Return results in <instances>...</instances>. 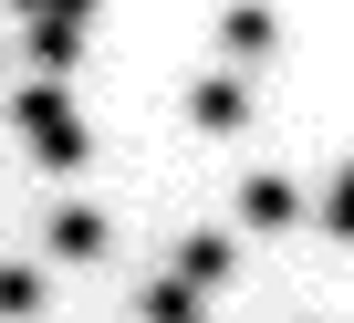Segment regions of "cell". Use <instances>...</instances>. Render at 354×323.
Segmentation results:
<instances>
[{
    "label": "cell",
    "instance_id": "cell-1",
    "mask_svg": "<svg viewBox=\"0 0 354 323\" xmlns=\"http://www.w3.org/2000/svg\"><path fill=\"white\" fill-rule=\"evenodd\" d=\"M11 125H21V146H32V167H53V178H73L84 156H94V136H84V115H73V94H63V84L11 94Z\"/></svg>",
    "mask_w": 354,
    "mask_h": 323
},
{
    "label": "cell",
    "instance_id": "cell-2",
    "mask_svg": "<svg viewBox=\"0 0 354 323\" xmlns=\"http://www.w3.org/2000/svg\"><path fill=\"white\" fill-rule=\"evenodd\" d=\"M292 219H313V188L302 178H281V167L240 178V230H292Z\"/></svg>",
    "mask_w": 354,
    "mask_h": 323
},
{
    "label": "cell",
    "instance_id": "cell-3",
    "mask_svg": "<svg viewBox=\"0 0 354 323\" xmlns=\"http://www.w3.org/2000/svg\"><path fill=\"white\" fill-rule=\"evenodd\" d=\"M104 240H115V230H104V209H94V199H63V209L42 219V250H53L63 271H84V261H104Z\"/></svg>",
    "mask_w": 354,
    "mask_h": 323
},
{
    "label": "cell",
    "instance_id": "cell-4",
    "mask_svg": "<svg viewBox=\"0 0 354 323\" xmlns=\"http://www.w3.org/2000/svg\"><path fill=\"white\" fill-rule=\"evenodd\" d=\"M230 271H240V240H230V230H188V240H177V271H167V282H188V292L209 302Z\"/></svg>",
    "mask_w": 354,
    "mask_h": 323
},
{
    "label": "cell",
    "instance_id": "cell-5",
    "mask_svg": "<svg viewBox=\"0 0 354 323\" xmlns=\"http://www.w3.org/2000/svg\"><path fill=\"white\" fill-rule=\"evenodd\" d=\"M188 125H198V136H240V125H250V84H240V73H198V84H188Z\"/></svg>",
    "mask_w": 354,
    "mask_h": 323
},
{
    "label": "cell",
    "instance_id": "cell-6",
    "mask_svg": "<svg viewBox=\"0 0 354 323\" xmlns=\"http://www.w3.org/2000/svg\"><path fill=\"white\" fill-rule=\"evenodd\" d=\"M21 53H32V73H73V63H84V21H73V11H53V21L32 11V21H21Z\"/></svg>",
    "mask_w": 354,
    "mask_h": 323
},
{
    "label": "cell",
    "instance_id": "cell-7",
    "mask_svg": "<svg viewBox=\"0 0 354 323\" xmlns=\"http://www.w3.org/2000/svg\"><path fill=\"white\" fill-rule=\"evenodd\" d=\"M42 302H53V271L42 261H0V323H32Z\"/></svg>",
    "mask_w": 354,
    "mask_h": 323
},
{
    "label": "cell",
    "instance_id": "cell-8",
    "mask_svg": "<svg viewBox=\"0 0 354 323\" xmlns=\"http://www.w3.org/2000/svg\"><path fill=\"white\" fill-rule=\"evenodd\" d=\"M219 42H230V63H271L281 21H271V11H219Z\"/></svg>",
    "mask_w": 354,
    "mask_h": 323
},
{
    "label": "cell",
    "instance_id": "cell-9",
    "mask_svg": "<svg viewBox=\"0 0 354 323\" xmlns=\"http://www.w3.org/2000/svg\"><path fill=\"white\" fill-rule=\"evenodd\" d=\"M136 313H146V323H209V302H198L188 282H146V292H136Z\"/></svg>",
    "mask_w": 354,
    "mask_h": 323
},
{
    "label": "cell",
    "instance_id": "cell-10",
    "mask_svg": "<svg viewBox=\"0 0 354 323\" xmlns=\"http://www.w3.org/2000/svg\"><path fill=\"white\" fill-rule=\"evenodd\" d=\"M313 219H323L333 240H354V156H344V167H333V188L313 199Z\"/></svg>",
    "mask_w": 354,
    "mask_h": 323
}]
</instances>
